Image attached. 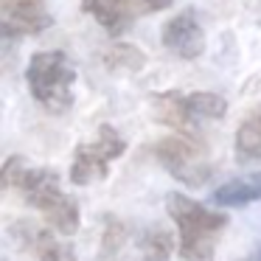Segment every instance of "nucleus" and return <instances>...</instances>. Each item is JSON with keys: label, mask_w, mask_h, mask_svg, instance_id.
I'll use <instances>...</instances> for the list:
<instances>
[{"label": "nucleus", "mask_w": 261, "mask_h": 261, "mask_svg": "<svg viewBox=\"0 0 261 261\" xmlns=\"http://www.w3.org/2000/svg\"><path fill=\"white\" fill-rule=\"evenodd\" d=\"M152 107H154V118L160 124L171 126L182 138H197L199 141V126L188 118L186 107H182V93H177V90L158 93V96H152Z\"/></svg>", "instance_id": "nucleus-10"}, {"label": "nucleus", "mask_w": 261, "mask_h": 261, "mask_svg": "<svg viewBox=\"0 0 261 261\" xmlns=\"http://www.w3.org/2000/svg\"><path fill=\"white\" fill-rule=\"evenodd\" d=\"M25 82L40 107L48 113H65L73 104L76 65L62 51H37L25 68Z\"/></svg>", "instance_id": "nucleus-3"}, {"label": "nucleus", "mask_w": 261, "mask_h": 261, "mask_svg": "<svg viewBox=\"0 0 261 261\" xmlns=\"http://www.w3.org/2000/svg\"><path fill=\"white\" fill-rule=\"evenodd\" d=\"M236 154L247 163V160L261 158V104L250 107V113L242 118L236 129Z\"/></svg>", "instance_id": "nucleus-13"}, {"label": "nucleus", "mask_w": 261, "mask_h": 261, "mask_svg": "<svg viewBox=\"0 0 261 261\" xmlns=\"http://www.w3.org/2000/svg\"><path fill=\"white\" fill-rule=\"evenodd\" d=\"M126 152V141L118 135V129L110 124L98 126L96 141H87L76 146L73 163H70V182L73 186H90L110 174V163L118 160Z\"/></svg>", "instance_id": "nucleus-4"}, {"label": "nucleus", "mask_w": 261, "mask_h": 261, "mask_svg": "<svg viewBox=\"0 0 261 261\" xmlns=\"http://www.w3.org/2000/svg\"><path fill=\"white\" fill-rule=\"evenodd\" d=\"M124 239H126V227L121 225L118 219L110 216L107 227H104V236H101V258H113V255H118V250L124 247Z\"/></svg>", "instance_id": "nucleus-16"}, {"label": "nucleus", "mask_w": 261, "mask_h": 261, "mask_svg": "<svg viewBox=\"0 0 261 261\" xmlns=\"http://www.w3.org/2000/svg\"><path fill=\"white\" fill-rule=\"evenodd\" d=\"M14 236H20L23 247L29 253H34L37 261H76L73 247L65 242H59L48 227H40L34 222H17L12 227Z\"/></svg>", "instance_id": "nucleus-9"}, {"label": "nucleus", "mask_w": 261, "mask_h": 261, "mask_svg": "<svg viewBox=\"0 0 261 261\" xmlns=\"http://www.w3.org/2000/svg\"><path fill=\"white\" fill-rule=\"evenodd\" d=\"M51 23L54 17L45 0H0V40L42 34Z\"/></svg>", "instance_id": "nucleus-7"}, {"label": "nucleus", "mask_w": 261, "mask_h": 261, "mask_svg": "<svg viewBox=\"0 0 261 261\" xmlns=\"http://www.w3.org/2000/svg\"><path fill=\"white\" fill-rule=\"evenodd\" d=\"M9 188L23 194L25 202L40 211L42 219L59 236H73L79 230V202L62 191L57 171L34 169L25 158L12 154L0 166V191H9Z\"/></svg>", "instance_id": "nucleus-1"}, {"label": "nucleus", "mask_w": 261, "mask_h": 261, "mask_svg": "<svg viewBox=\"0 0 261 261\" xmlns=\"http://www.w3.org/2000/svg\"><path fill=\"white\" fill-rule=\"evenodd\" d=\"M160 40H163V45L169 48L177 59H186V62L199 59L205 51V31H202V25H199V20L194 17V12L174 14V17L163 25Z\"/></svg>", "instance_id": "nucleus-8"}, {"label": "nucleus", "mask_w": 261, "mask_h": 261, "mask_svg": "<svg viewBox=\"0 0 261 261\" xmlns=\"http://www.w3.org/2000/svg\"><path fill=\"white\" fill-rule=\"evenodd\" d=\"M141 258L143 261H169L171 258V236L160 227L149 230L141 239Z\"/></svg>", "instance_id": "nucleus-15"}, {"label": "nucleus", "mask_w": 261, "mask_h": 261, "mask_svg": "<svg viewBox=\"0 0 261 261\" xmlns=\"http://www.w3.org/2000/svg\"><path fill=\"white\" fill-rule=\"evenodd\" d=\"M253 261H261V258H253Z\"/></svg>", "instance_id": "nucleus-17"}, {"label": "nucleus", "mask_w": 261, "mask_h": 261, "mask_svg": "<svg viewBox=\"0 0 261 261\" xmlns=\"http://www.w3.org/2000/svg\"><path fill=\"white\" fill-rule=\"evenodd\" d=\"M258 199H261V171L230 180L214 191V202L222 205V208H244V205L258 202Z\"/></svg>", "instance_id": "nucleus-11"}, {"label": "nucleus", "mask_w": 261, "mask_h": 261, "mask_svg": "<svg viewBox=\"0 0 261 261\" xmlns=\"http://www.w3.org/2000/svg\"><path fill=\"white\" fill-rule=\"evenodd\" d=\"M154 154L163 163V169L188 188H199L211 177V163L205 158V146L197 138L169 135L163 141H158Z\"/></svg>", "instance_id": "nucleus-5"}, {"label": "nucleus", "mask_w": 261, "mask_h": 261, "mask_svg": "<svg viewBox=\"0 0 261 261\" xmlns=\"http://www.w3.org/2000/svg\"><path fill=\"white\" fill-rule=\"evenodd\" d=\"M104 65H107L110 70L135 73V70H141L143 65H146V57H143V51H138L135 45H129V42H115V45L104 54Z\"/></svg>", "instance_id": "nucleus-14"}, {"label": "nucleus", "mask_w": 261, "mask_h": 261, "mask_svg": "<svg viewBox=\"0 0 261 261\" xmlns=\"http://www.w3.org/2000/svg\"><path fill=\"white\" fill-rule=\"evenodd\" d=\"M169 6L171 0H82V9L110 37H121L141 14L163 12Z\"/></svg>", "instance_id": "nucleus-6"}, {"label": "nucleus", "mask_w": 261, "mask_h": 261, "mask_svg": "<svg viewBox=\"0 0 261 261\" xmlns=\"http://www.w3.org/2000/svg\"><path fill=\"white\" fill-rule=\"evenodd\" d=\"M166 208L180 233L177 250H180L182 261H214L219 233L227 227V216L214 214L186 194H169Z\"/></svg>", "instance_id": "nucleus-2"}, {"label": "nucleus", "mask_w": 261, "mask_h": 261, "mask_svg": "<svg viewBox=\"0 0 261 261\" xmlns=\"http://www.w3.org/2000/svg\"><path fill=\"white\" fill-rule=\"evenodd\" d=\"M182 107H186L188 118L194 124L202 121H219L227 113V101L219 93H208V90H197V93H182Z\"/></svg>", "instance_id": "nucleus-12"}]
</instances>
